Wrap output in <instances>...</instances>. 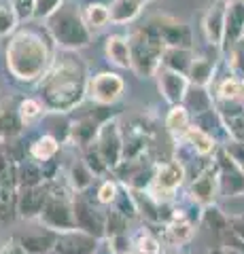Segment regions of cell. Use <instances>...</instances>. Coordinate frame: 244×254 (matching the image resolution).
Instances as JSON below:
<instances>
[{
  "label": "cell",
  "instance_id": "12",
  "mask_svg": "<svg viewBox=\"0 0 244 254\" xmlns=\"http://www.w3.org/2000/svg\"><path fill=\"white\" fill-rule=\"evenodd\" d=\"M244 36V2L242 0H227L225 9V41L223 49L227 51L234 43L242 41Z\"/></svg>",
  "mask_w": 244,
  "mask_h": 254
},
{
  "label": "cell",
  "instance_id": "17",
  "mask_svg": "<svg viewBox=\"0 0 244 254\" xmlns=\"http://www.w3.org/2000/svg\"><path fill=\"white\" fill-rule=\"evenodd\" d=\"M47 199H49V195H47L43 187H26L23 193L19 195V203H17L21 216H41Z\"/></svg>",
  "mask_w": 244,
  "mask_h": 254
},
{
  "label": "cell",
  "instance_id": "9",
  "mask_svg": "<svg viewBox=\"0 0 244 254\" xmlns=\"http://www.w3.org/2000/svg\"><path fill=\"white\" fill-rule=\"evenodd\" d=\"M225 9H227V0H217V2H212V6L204 13V17H202L204 38H206V43L210 47H215V49H223V41H225Z\"/></svg>",
  "mask_w": 244,
  "mask_h": 254
},
{
  "label": "cell",
  "instance_id": "30",
  "mask_svg": "<svg viewBox=\"0 0 244 254\" xmlns=\"http://www.w3.org/2000/svg\"><path fill=\"white\" fill-rule=\"evenodd\" d=\"M70 178H73V185L77 189H85V187H89L93 172L87 168V163H75L73 172H70Z\"/></svg>",
  "mask_w": 244,
  "mask_h": 254
},
{
  "label": "cell",
  "instance_id": "28",
  "mask_svg": "<svg viewBox=\"0 0 244 254\" xmlns=\"http://www.w3.org/2000/svg\"><path fill=\"white\" fill-rule=\"evenodd\" d=\"M43 113H45V106H43V102L38 98H23L19 102V106H17V115H19L23 125L36 121Z\"/></svg>",
  "mask_w": 244,
  "mask_h": 254
},
{
  "label": "cell",
  "instance_id": "26",
  "mask_svg": "<svg viewBox=\"0 0 244 254\" xmlns=\"http://www.w3.org/2000/svg\"><path fill=\"white\" fill-rule=\"evenodd\" d=\"M227 55V66H230V74L244 78V38L234 43L230 49L223 51Z\"/></svg>",
  "mask_w": 244,
  "mask_h": 254
},
{
  "label": "cell",
  "instance_id": "10",
  "mask_svg": "<svg viewBox=\"0 0 244 254\" xmlns=\"http://www.w3.org/2000/svg\"><path fill=\"white\" fill-rule=\"evenodd\" d=\"M41 220L47 227L58 229V231H73V227L77 225L70 205L64 199H58V197H49L47 199L45 208L41 212Z\"/></svg>",
  "mask_w": 244,
  "mask_h": 254
},
{
  "label": "cell",
  "instance_id": "23",
  "mask_svg": "<svg viewBox=\"0 0 244 254\" xmlns=\"http://www.w3.org/2000/svg\"><path fill=\"white\" fill-rule=\"evenodd\" d=\"M189 127H191V115H189V110L183 104L180 106H170L168 115H166V129L174 138L183 140Z\"/></svg>",
  "mask_w": 244,
  "mask_h": 254
},
{
  "label": "cell",
  "instance_id": "42",
  "mask_svg": "<svg viewBox=\"0 0 244 254\" xmlns=\"http://www.w3.org/2000/svg\"><path fill=\"white\" fill-rule=\"evenodd\" d=\"M242 38H244V36H242Z\"/></svg>",
  "mask_w": 244,
  "mask_h": 254
},
{
  "label": "cell",
  "instance_id": "33",
  "mask_svg": "<svg viewBox=\"0 0 244 254\" xmlns=\"http://www.w3.org/2000/svg\"><path fill=\"white\" fill-rule=\"evenodd\" d=\"M21 246L26 250H32V252H47L49 246H53V240L51 237H23L21 240Z\"/></svg>",
  "mask_w": 244,
  "mask_h": 254
},
{
  "label": "cell",
  "instance_id": "1",
  "mask_svg": "<svg viewBox=\"0 0 244 254\" xmlns=\"http://www.w3.org/2000/svg\"><path fill=\"white\" fill-rule=\"evenodd\" d=\"M89 74L87 66L75 51H60L51 68L38 81V100L45 110L51 113H70L87 98Z\"/></svg>",
  "mask_w": 244,
  "mask_h": 254
},
{
  "label": "cell",
  "instance_id": "27",
  "mask_svg": "<svg viewBox=\"0 0 244 254\" xmlns=\"http://www.w3.org/2000/svg\"><path fill=\"white\" fill-rule=\"evenodd\" d=\"M19 30V19L15 15L11 2L9 4H0V41L11 38L15 32Z\"/></svg>",
  "mask_w": 244,
  "mask_h": 254
},
{
  "label": "cell",
  "instance_id": "5",
  "mask_svg": "<svg viewBox=\"0 0 244 254\" xmlns=\"http://www.w3.org/2000/svg\"><path fill=\"white\" fill-rule=\"evenodd\" d=\"M93 144H96L102 161L106 163V168H119L123 150H125V142L121 136V125L117 119H108V121L100 125L98 138Z\"/></svg>",
  "mask_w": 244,
  "mask_h": 254
},
{
  "label": "cell",
  "instance_id": "25",
  "mask_svg": "<svg viewBox=\"0 0 244 254\" xmlns=\"http://www.w3.org/2000/svg\"><path fill=\"white\" fill-rule=\"evenodd\" d=\"M60 150V142L49 136V133H45V136H41L38 140L32 142V146H30V155H32V159H36V161H49V159L56 157V153Z\"/></svg>",
  "mask_w": 244,
  "mask_h": 254
},
{
  "label": "cell",
  "instance_id": "41",
  "mask_svg": "<svg viewBox=\"0 0 244 254\" xmlns=\"http://www.w3.org/2000/svg\"><path fill=\"white\" fill-rule=\"evenodd\" d=\"M242 2H244V0H242Z\"/></svg>",
  "mask_w": 244,
  "mask_h": 254
},
{
  "label": "cell",
  "instance_id": "40",
  "mask_svg": "<svg viewBox=\"0 0 244 254\" xmlns=\"http://www.w3.org/2000/svg\"><path fill=\"white\" fill-rule=\"evenodd\" d=\"M145 2H149V0H145Z\"/></svg>",
  "mask_w": 244,
  "mask_h": 254
},
{
  "label": "cell",
  "instance_id": "11",
  "mask_svg": "<svg viewBox=\"0 0 244 254\" xmlns=\"http://www.w3.org/2000/svg\"><path fill=\"white\" fill-rule=\"evenodd\" d=\"M183 178H185V168L180 161H168L160 165L155 174V187L151 189V195L163 193L166 197H172V193L183 185Z\"/></svg>",
  "mask_w": 244,
  "mask_h": 254
},
{
  "label": "cell",
  "instance_id": "2",
  "mask_svg": "<svg viewBox=\"0 0 244 254\" xmlns=\"http://www.w3.org/2000/svg\"><path fill=\"white\" fill-rule=\"evenodd\" d=\"M51 43L49 34L41 30L19 28L4 47V64L9 74L19 83H38L56 60Z\"/></svg>",
  "mask_w": 244,
  "mask_h": 254
},
{
  "label": "cell",
  "instance_id": "38",
  "mask_svg": "<svg viewBox=\"0 0 244 254\" xmlns=\"http://www.w3.org/2000/svg\"><path fill=\"white\" fill-rule=\"evenodd\" d=\"M2 250H4V246H2V244H0V252H2Z\"/></svg>",
  "mask_w": 244,
  "mask_h": 254
},
{
  "label": "cell",
  "instance_id": "3",
  "mask_svg": "<svg viewBox=\"0 0 244 254\" xmlns=\"http://www.w3.org/2000/svg\"><path fill=\"white\" fill-rule=\"evenodd\" d=\"M45 30L60 51L77 53L91 43V30L85 23L83 11L73 0H64V4L45 21Z\"/></svg>",
  "mask_w": 244,
  "mask_h": 254
},
{
  "label": "cell",
  "instance_id": "13",
  "mask_svg": "<svg viewBox=\"0 0 244 254\" xmlns=\"http://www.w3.org/2000/svg\"><path fill=\"white\" fill-rule=\"evenodd\" d=\"M104 55L108 64L121 68V70H132V51H130V41L123 34H111L104 43Z\"/></svg>",
  "mask_w": 244,
  "mask_h": 254
},
{
  "label": "cell",
  "instance_id": "20",
  "mask_svg": "<svg viewBox=\"0 0 244 254\" xmlns=\"http://www.w3.org/2000/svg\"><path fill=\"white\" fill-rule=\"evenodd\" d=\"M183 106L189 110V115L193 117H200L204 113L215 108V98L208 93V89H202V87H189V91L185 95V102Z\"/></svg>",
  "mask_w": 244,
  "mask_h": 254
},
{
  "label": "cell",
  "instance_id": "36",
  "mask_svg": "<svg viewBox=\"0 0 244 254\" xmlns=\"http://www.w3.org/2000/svg\"><path fill=\"white\" fill-rule=\"evenodd\" d=\"M0 254H26V248H23L21 244L11 242V244H6V246H4V250L0 252Z\"/></svg>",
  "mask_w": 244,
  "mask_h": 254
},
{
  "label": "cell",
  "instance_id": "14",
  "mask_svg": "<svg viewBox=\"0 0 244 254\" xmlns=\"http://www.w3.org/2000/svg\"><path fill=\"white\" fill-rule=\"evenodd\" d=\"M96 248V242L93 237L81 231H68L62 240H58L56 244V252L58 254H91Z\"/></svg>",
  "mask_w": 244,
  "mask_h": 254
},
{
  "label": "cell",
  "instance_id": "21",
  "mask_svg": "<svg viewBox=\"0 0 244 254\" xmlns=\"http://www.w3.org/2000/svg\"><path fill=\"white\" fill-rule=\"evenodd\" d=\"M98 129H100V125L93 121L91 117H83V119H79V121H75L73 127H70V140H73L77 146L89 148L98 138Z\"/></svg>",
  "mask_w": 244,
  "mask_h": 254
},
{
  "label": "cell",
  "instance_id": "29",
  "mask_svg": "<svg viewBox=\"0 0 244 254\" xmlns=\"http://www.w3.org/2000/svg\"><path fill=\"white\" fill-rule=\"evenodd\" d=\"M62 4H64V0H34V19L47 21Z\"/></svg>",
  "mask_w": 244,
  "mask_h": 254
},
{
  "label": "cell",
  "instance_id": "24",
  "mask_svg": "<svg viewBox=\"0 0 244 254\" xmlns=\"http://www.w3.org/2000/svg\"><path fill=\"white\" fill-rule=\"evenodd\" d=\"M83 17L89 30H102L106 23H111L108 4H102V2H87L83 9Z\"/></svg>",
  "mask_w": 244,
  "mask_h": 254
},
{
  "label": "cell",
  "instance_id": "6",
  "mask_svg": "<svg viewBox=\"0 0 244 254\" xmlns=\"http://www.w3.org/2000/svg\"><path fill=\"white\" fill-rule=\"evenodd\" d=\"M123 91H125V81L117 72L106 70V72H98L89 76L87 98L93 100L96 104L111 106L123 98Z\"/></svg>",
  "mask_w": 244,
  "mask_h": 254
},
{
  "label": "cell",
  "instance_id": "7",
  "mask_svg": "<svg viewBox=\"0 0 244 254\" xmlns=\"http://www.w3.org/2000/svg\"><path fill=\"white\" fill-rule=\"evenodd\" d=\"M157 89H160L162 98L168 102L170 106H180L185 102V95L189 91V78L185 74H178L174 70H168L160 66V70L155 72Z\"/></svg>",
  "mask_w": 244,
  "mask_h": 254
},
{
  "label": "cell",
  "instance_id": "37",
  "mask_svg": "<svg viewBox=\"0 0 244 254\" xmlns=\"http://www.w3.org/2000/svg\"><path fill=\"white\" fill-rule=\"evenodd\" d=\"M234 231L238 233L242 240H244V218H240V220H234Z\"/></svg>",
  "mask_w": 244,
  "mask_h": 254
},
{
  "label": "cell",
  "instance_id": "31",
  "mask_svg": "<svg viewBox=\"0 0 244 254\" xmlns=\"http://www.w3.org/2000/svg\"><path fill=\"white\" fill-rule=\"evenodd\" d=\"M11 6L19 21L34 19V0H11Z\"/></svg>",
  "mask_w": 244,
  "mask_h": 254
},
{
  "label": "cell",
  "instance_id": "16",
  "mask_svg": "<svg viewBox=\"0 0 244 254\" xmlns=\"http://www.w3.org/2000/svg\"><path fill=\"white\" fill-rule=\"evenodd\" d=\"M145 0H113L108 4V13H111V21L117 26L123 23H132L145 9Z\"/></svg>",
  "mask_w": 244,
  "mask_h": 254
},
{
  "label": "cell",
  "instance_id": "39",
  "mask_svg": "<svg viewBox=\"0 0 244 254\" xmlns=\"http://www.w3.org/2000/svg\"><path fill=\"white\" fill-rule=\"evenodd\" d=\"M212 254H223V252H212Z\"/></svg>",
  "mask_w": 244,
  "mask_h": 254
},
{
  "label": "cell",
  "instance_id": "35",
  "mask_svg": "<svg viewBox=\"0 0 244 254\" xmlns=\"http://www.w3.org/2000/svg\"><path fill=\"white\" fill-rule=\"evenodd\" d=\"M98 199H100L102 203H111V201L117 199V187H115V182L106 180L104 185L100 187V190H98Z\"/></svg>",
  "mask_w": 244,
  "mask_h": 254
},
{
  "label": "cell",
  "instance_id": "19",
  "mask_svg": "<svg viewBox=\"0 0 244 254\" xmlns=\"http://www.w3.org/2000/svg\"><path fill=\"white\" fill-rule=\"evenodd\" d=\"M217 189H219V172L217 170H206L202 176H198L193 180L191 195L200 203H210L217 195Z\"/></svg>",
  "mask_w": 244,
  "mask_h": 254
},
{
  "label": "cell",
  "instance_id": "8",
  "mask_svg": "<svg viewBox=\"0 0 244 254\" xmlns=\"http://www.w3.org/2000/svg\"><path fill=\"white\" fill-rule=\"evenodd\" d=\"M153 26L160 32L162 41L166 47H185V49H193V36L191 30L185 21H180L176 17H168V15H162V17H155Z\"/></svg>",
  "mask_w": 244,
  "mask_h": 254
},
{
  "label": "cell",
  "instance_id": "18",
  "mask_svg": "<svg viewBox=\"0 0 244 254\" xmlns=\"http://www.w3.org/2000/svg\"><path fill=\"white\" fill-rule=\"evenodd\" d=\"M187 78H189V85L208 89L210 83L215 81V62L204 58V55H195V60L191 62V68L187 72Z\"/></svg>",
  "mask_w": 244,
  "mask_h": 254
},
{
  "label": "cell",
  "instance_id": "15",
  "mask_svg": "<svg viewBox=\"0 0 244 254\" xmlns=\"http://www.w3.org/2000/svg\"><path fill=\"white\" fill-rule=\"evenodd\" d=\"M193 60H195L193 49H185V47H166V49H163V55H162V66L187 76Z\"/></svg>",
  "mask_w": 244,
  "mask_h": 254
},
{
  "label": "cell",
  "instance_id": "32",
  "mask_svg": "<svg viewBox=\"0 0 244 254\" xmlns=\"http://www.w3.org/2000/svg\"><path fill=\"white\" fill-rule=\"evenodd\" d=\"M189 235H191V225L185 220H176L174 225L168 227V237L172 242H185L189 240Z\"/></svg>",
  "mask_w": 244,
  "mask_h": 254
},
{
  "label": "cell",
  "instance_id": "4",
  "mask_svg": "<svg viewBox=\"0 0 244 254\" xmlns=\"http://www.w3.org/2000/svg\"><path fill=\"white\" fill-rule=\"evenodd\" d=\"M130 41V51H132V70L140 78H151L162 66V55H163V45L160 32L151 21L143 28L132 30L128 36Z\"/></svg>",
  "mask_w": 244,
  "mask_h": 254
},
{
  "label": "cell",
  "instance_id": "22",
  "mask_svg": "<svg viewBox=\"0 0 244 254\" xmlns=\"http://www.w3.org/2000/svg\"><path fill=\"white\" fill-rule=\"evenodd\" d=\"M189 146H191L195 153L202 155V157H206L210 153H215V148H217V142H215V136H210L208 131H204L200 125H195L191 123V127L187 129L185 133V138H183Z\"/></svg>",
  "mask_w": 244,
  "mask_h": 254
},
{
  "label": "cell",
  "instance_id": "34",
  "mask_svg": "<svg viewBox=\"0 0 244 254\" xmlns=\"http://www.w3.org/2000/svg\"><path fill=\"white\" fill-rule=\"evenodd\" d=\"M138 250H140V254H157L160 252V244H157L155 237L145 233V235H140V240H138Z\"/></svg>",
  "mask_w": 244,
  "mask_h": 254
}]
</instances>
